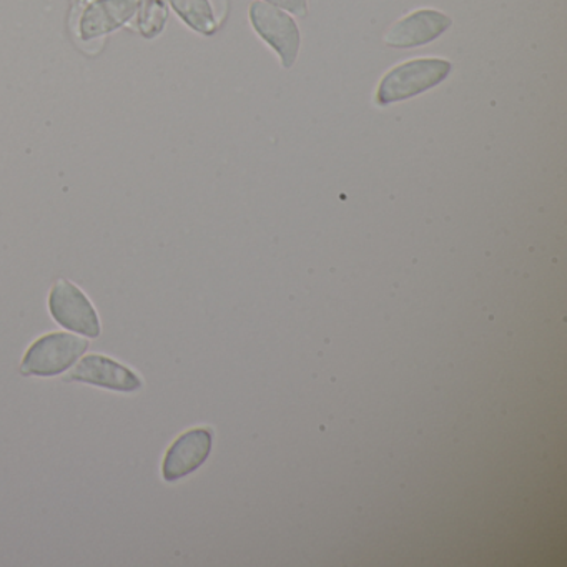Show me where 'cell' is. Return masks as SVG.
<instances>
[{
  "instance_id": "6da1fadb",
  "label": "cell",
  "mask_w": 567,
  "mask_h": 567,
  "mask_svg": "<svg viewBox=\"0 0 567 567\" xmlns=\"http://www.w3.org/2000/svg\"><path fill=\"white\" fill-rule=\"evenodd\" d=\"M450 74L451 64L443 59H416L398 65L378 85L377 102L380 105H390L416 97L440 85Z\"/></svg>"
},
{
  "instance_id": "7a4b0ae2",
  "label": "cell",
  "mask_w": 567,
  "mask_h": 567,
  "mask_svg": "<svg viewBox=\"0 0 567 567\" xmlns=\"http://www.w3.org/2000/svg\"><path fill=\"white\" fill-rule=\"evenodd\" d=\"M87 350L89 343L84 338L69 333L48 334L29 348L22 361V374L58 377L65 373Z\"/></svg>"
},
{
  "instance_id": "3957f363",
  "label": "cell",
  "mask_w": 567,
  "mask_h": 567,
  "mask_svg": "<svg viewBox=\"0 0 567 567\" xmlns=\"http://www.w3.org/2000/svg\"><path fill=\"white\" fill-rule=\"evenodd\" d=\"M250 21L257 34L280 55L284 68H293L301 45L297 22L287 12L264 0L251 4Z\"/></svg>"
},
{
  "instance_id": "277c9868",
  "label": "cell",
  "mask_w": 567,
  "mask_h": 567,
  "mask_svg": "<svg viewBox=\"0 0 567 567\" xmlns=\"http://www.w3.org/2000/svg\"><path fill=\"white\" fill-rule=\"evenodd\" d=\"M49 308L61 327L85 337H101V321L84 291L68 280L58 281L49 297Z\"/></svg>"
},
{
  "instance_id": "5b68a950",
  "label": "cell",
  "mask_w": 567,
  "mask_h": 567,
  "mask_svg": "<svg viewBox=\"0 0 567 567\" xmlns=\"http://www.w3.org/2000/svg\"><path fill=\"white\" fill-rule=\"evenodd\" d=\"M451 24L453 22L443 12L423 9L396 22L384 35V44L394 49L420 48L436 41Z\"/></svg>"
},
{
  "instance_id": "8992f818",
  "label": "cell",
  "mask_w": 567,
  "mask_h": 567,
  "mask_svg": "<svg viewBox=\"0 0 567 567\" xmlns=\"http://www.w3.org/2000/svg\"><path fill=\"white\" fill-rule=\"evenodd\" d=\"M210 451V431L200 427V430H192L182 434L172 444L171 450L167 451V456H165L164 467H162L165 481L172 483V481L181 480V477L194 473L207 461Z\"/></svg>"
},
{
  "instance_id": "52a82bcc",
  "label": "cell",
  "mask_w": 567,
  "mask_h": 567,
  "mask_svg": "<svg viewBox=\"0 0 567 567\" xmlns=\"http://www.w3.org/2000/svg\"><path fill=\"white\" fill-rule=\"evenodd\" d=\"M65 380L81 381V383L94 384L105 390L124 391V393H132L142 388V381L137 374L105 357L84 358Z\"/></svg>"
},
{
  "instance_id": "ba28073f",
  "label": "cell",
  "mask_w": 567,
  "mask_h": 567,
  "mask_svg": "<svg viewBox=\"0 0 567 567\" xmlns=\"http://www.w3.org/2000/svg\"><path fill=\"white\" fill-rule=\"evenodd\" d=\"M138 9V0H95L82 16L81 38L84 41H92L111 34L127 24Z\"/></svg>"
},
{
  "instance_id": "9c48e42d",
  "label": "cell",
  "mask_w": 567,
  "mask_h": 567,
  "mask_svg": "<svg viewBox=\"0 0 567 567\" xmlns=\"http://www.w3.org/2000/svg\"><path fill=\"white\" fill-rule=\"evenodd\" d=\"M168 4L198 34L212 35L217 31L214 9L208 0H168Z\"/></svg>"
},
{
  "instance_id": "30bf717a",
  "label": "cell",
  "mask_w": 567,
  "mask_h": 567,
  "mask_svg": "<svg viewBox=\"0 0 567 567\" xmlns=\"http://www.w3.org/2000/svg\"><path fill=\"white\" fill-rule=\"evenodd\" d=\"M168 12L162 0H147L142 6L141 11V32L144 38L152 39L164 31L167 22Z\"/></svg>"
},
{
  "instance_id": "8fae6325",
  "label": "cell",
  "mask_w": 567,
  "mask_h": 567,
  "mask_svg": "<svg viewBox=\"0 0 567 567\" xmlns=\"http://www.w3.org/2000/svg\"><path fill=\"white\" fill-rule=\"evenodd\" d=\"M264 2L284 9V11L295 14L297 18H307L308 16L307 0H264Z\"/></svg>"
}]
</instances>
